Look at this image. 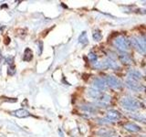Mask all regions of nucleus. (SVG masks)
<instances>
[{
	"mask_svg": "<svg viewBox=\"0 0 146 137\" xmlns=\"http://www.w3.org/2000/svg\"><path fill=\"white\" fill-rule=\"evenodd\" d=\"M113 45L115 46L116 49L119 51L122 52H128L130 47H131V42L126 37L124 36H118L113 39Z\"/></svg>",
	"mask_w": 146,
	"mask_h": 137,
	"instance_id": "4",
	"label": "nucleus"
},
{
	"mask_svg": "<svg viewBox=\"0 0 146 137\" xmlns=\"http://www.w3.org/2000/svg\"><path fill=\"white\" fill-rule=\"evenodd\" d=\"M128 115L131 119L132 120H134L136 122H141V123H144L146 124V117L141 115V114H138V113H128Z\"/></svg>",
	"mask_w": 146,
	"mask_h": 137,
	"instance_id": "16",
	"label": "nucleus"
},
{
	"mask_svg": "<svg viewBox=\"0 0 146 137\" xmlns=\"http://www.w3.org/2000/svg\"><path fill=\"white\" fill-rule=\"evenodd\" d=\"M145 106H146V102H145Z\"/></svg>",
	"mask_w": 146,
	"mask_h": 137,
	"instance_id": "28",
	"label": "nucleus"
},
{
	"mask_svg": "<svg viewBox=\"0 0 146 137\" xmlns=\"http://www.w3.org/2000/svg\"><path fill=\"white\" fill-rule=\"evenodd\" d=\"M83 112H89V113H96L98 111V108L96 105L94 104H83V105H80V107Z\"/></svg>",
	"mask_w": 146,
	"mask_h": 137,
	"instance_id": "15",
	"label": "nucleus"
},
{
	"mask_svg": "<svg viewBox=\"0 0 146 137\" xmlns=\"http://www.w3.org/2000/svg\"><path fill=\"white\" fill-rule=\"evenodd\" d=\"M38 44H39V50H38V52L40 55L41 53H42V50H43V43H42V41H39Z\"/></svg>",
	"mask_w": 146,
	"mask_h": 137,
	"instance_id": "25",
	"label": "nucleus"
},
{
	"mask_svg": "<svg viewBox=\"0 0 146 137\" xmlns=\"http://www.w3.org/2000/svg\"><path fill=\"white\" fill-rule=\"evenodd\" d=\"M120 102L121 107L128 112H135L141 108V104L139 100L131 96H125L121 98Z\"/></svg>",
	"mask_w": 146,
	"mask_h": 137,
	"instance_id": "2",
	"label": "nucleus"
},
{
	"mask_svg": "<svg viewBox=\"0 0 146 137\" xmlns=\"http://www.w3.org/2000/svg\"><path fill=\"white\" fill-rule=\"evenodd\" d=\"M105 80H106L107 86L110 87V88H111V89L121 90L123 87V83L121 82V80H119L118 78L115 76H112V75L107 76L106 78H105Z\"/></svg>",
	"mask_w": 146,
	"mask_h": 137,
	"instance_id": "7",
	"label": "nucleus"
},
{
	"mask_svg": "<svg viewBox=\"0 0 146 137\" xmlns=\"http://www.w3.org/2000/svg\"><path fill=\"white\" fill-rule=\"evenodd\" d=\"M96 122H97V123H99V124L100 125H107V124H111L112 122H111L110 120H108V119L105 117V118H98V119H96Z\"/></svg>",
	"mask_w": 146,
	"mask_h": 137,
	"instance_id": "20",
	"label": "nucleus"
},
{
	"mask_svg": "<svg viewBox=\"0 0 146 137\" xmlns=\"http://www.w3.org/2000/svg\"><path fill=\"white\" fill-rule=\"evenodd\" d=\"M92 39L95 41H100L102 39V33L99 29H96L92 32Z\"/></svg>",
	"mask_w": 146,
	"mask_h": 137,
	"instance_id": "19",
	"label": "nucleus"
},
{
	"mask_svg": "<svg viewBox=\"0 0 146 137\" xmlns=\"http://www.w3.org/2000/svg\"><path fill=\"white\" fill-rule=\"evenodd\" d=\"M140 39H141V41H143V43L144 45V47L146 49V36H141L140 37Z\"/></svg>",
	"mask_w": 146,
	"mask_h": 137,
	"instance_id": "26",
	"label": "nucleus"
},
{
	"mask_svg": "<svg viewBox=\"0 0 146 137\" xmlns=\"http://www.w3.org/2000/svg\"><path fill=\"white\" fill-rule=\"evenodd\" d=\"M121 117H122L121 113L120 112L116 111V110H110V111H108L106 113V118L112 122L120 121Z\"/></svg>",
	"mask_w": 146,
	"mask_h": 137,
	"instance_id": "11",
	"label": "nucleus"
},
{
	"mask_svg": "<svg viewBox=\"0 0 146 137\" xmlns=\"http://www.w3.org/2000/svg\"><path fill=\"white\" fill-rule=\"evenodd\" d=\"M118 58L120 59V61L122 64H124V65H131V64L133 63V59H132L131 56L128 52L119 51Z\"/></svg>",
	"mask_w": 146,
	"mask_h": 137,
	"instance_id": "10",
	"label": "nucleus"
},
{
	"mask_svg": "<svg viewBox=\"0 0 146 137\" xmlns=\"http://www.w3.org/2000/svg\"><path fill=\"white\" fill-rule=\"evenodd\" d=\"M2 59V52H1V49H0V61H1Z\"/></svg>",
	"mask_w": 146,
	"mask_h": 137,
	"instance_id": "27",
	"label": "nucleus"
},
{
	"mask_svg": "<svg viewBox=\"0 0 146 137\" xmlns=\"http://www.w3.org/2000/svg\"><path fill=\"white\" fill-rule=\"evenodd\" d=\"M96 135L99 137H115L117 132L113 129L110 128H100V129L96 131Z\"/></svg>",
	"mask_w": 146,
	"mask_h": 137,
	"instance_id": "9",
	"label": "nucleus"
},
{
	"mask_svg": "<svg viewBox=\"0 0 146 137\" xmlns=\"http://www.w3.org/2000/svg\"><path fill=\"white\" fill-rule=\"evenodd\" d=\"M88 57H89L90 61L92 64H94V65L98 62V56L94 52H90L89 55H88Z\"/></svg>",
	"mask_w": 146,
	"mask_h": 137,
	"instance_id": "21",
	"label": "nucleus"
},
{
	"mask_svg": "<svg viewBox=\"0 0 146 137\" xmlns=\"http://www.w3.org/2000/svg\"><path fill=\"white\" fill-rule=\"evenodd\" d=\"M131 46L134 48V49L141 55H146V49L143 43V41L140 39V37H132L130 39Z\"/></svg>",
	"mask_w": 146,
	"mask_h": 137,
	"instance_id": "5",
	"label": "nucleus"
},
{
	"mask_svg": "<svg viewBox=\"0 0 146 137\" xmlns=\"http://www.w3.org/2000/svg\"><path fill=\"white\" fill-rule=\"evenodd\" d=\"M124 83H125V86L128 89L132 90V91H134V92H141V91H144L146 90V88L144 87L143 84H141L139 81H136V80L126 79Z\"/></svg>",
	"mask_w": 146,
	"mask_h": 137,
	"instance_id": "6",
	"label": "nucleus"
},
{
	"mask_svg": "<svg viewBox=\"0 0 146 137\" xmlns=\"http://www.w3.org/2000/svg\"><path fill=\"white\" fill-rule=\"evenodd\" d=\"M7 62L9 64V66L13 65V62H14V57L13 56H8L7 58Z\"/></svg>",
	"mask_w": 146,
	"mask_h": 137,
	"instance_id": "23",
	"label": "nucleus"
},
{
	"mask_svg": "<svg viewBox=\"0 0 146 137\" xmlns=\"http://www.w3.org/2000/svg\"><path fill=\"white\" fill-rule=\"evenodd\" d=\"M3 99H4V100H7V102H17V99H16V98H5V97H3Z\"/></svg>",
	"mask_w": 146,
	"mask_h": 137,
	"instance_id": "24",
	"label": "nucleus"
},
{
	"mask_svg": "<svg viewBox=\"0 0 146 137\" xmlns=\"http://www.w3.org/2000/svg\"><path fill=\"white\" fill-rule=\"evenodd\" d=\"M79 43L82 44V45H87L89 43V39H88V35H87V32L83 31L81 32V34L79 37Z\"/></svg>",
	"mask_w": 146,
	"mask_h": 137,
	"instance_id": "18",
	"label": "nucleus"
},
{
	"mask_svg": "<svg viewBox=\"0 0 146 137\" xmlns=\"http://www.w3.org/2000/svg\"><path fill=\"white\" fill-rule=\"evenodd\" d=\"M94 68H97V70H120V65L116 61H113V59H110V58H105L102 59V61L97 62L94 65Z\"/></svg>",
	"mask_w": 146,
	"mask_h": 137,
	"instance_id": "3",
	"label": "nucleus"
},
{
	"mask_svg": "<svg viewBox=\"0 0 146 137\" xmlns=\"http://www.w3.org/2000/svg\"><path fill=\"white\" fill-rule=\"evenodd\" d=\"M33 59V51L29 49V48H27L24 51V56H23V61L29 62L30 61L31 59Z\"/></svg>",
	"mask_w": 146,
	"mask_h": 137,
	"instance_id": "17",
	"label": "nucleus"
},
{
	"mask_svg": "<svg viewBox=\"0 0 146 137\" xmlns=\"http://www.w3.org/2000/svg\"><path fill=\"white\" fill-rule=\"evenodd\" d=\"M11 115L16 116L17 118H27L30 115V113L29 111H27L26 109H18L16 110V111H13L10 112Z\"/></svg>",
	"mask_w": 146,
	"mask_h": 137,
	"instance_id": "14",
	"label": "nucleus"
},
{
	"mask_svg": "<svg viewBox=\"0 0 146 137\" xmlns=\"http://www.w3.org/2000/svg\"><path fill=\"white\" fill-rule=\"evenodd\" d=\"M127 79H130L132 80H136V81H141L143 79V75L141 74V72L137 70H131L127 74Z\"/></svg>",
	"mask_w": 146,
	"mask_h": 137,
	"instance_id": "12",
	"label": "nucleus"
},
{
	"mask_svg": "<svg viewBox=\"0 0 146 137\" xmlns=\"http://www.w3.org/2000/svg\"><path fill=\"white\" fill-rule=\"evenodd\" d=\"M92 87L94 89L100 90V91H104L106 90L108 88L107 83H106V80L105 78L102 77H96L92 80Z\"/></svg>",
	"mask_w": 146,
	"mask_h": 137,
	"instance_id": "8",
	"label": "nucleus"
},
{
	"mask_svg": "<svg viewBox=\"0 0 146 137\" xmlns=\"http://www.w3.org/2000/svg\"><path fill=\"white\" fill-rule=\"evenodd\" d=\"M15 73H16V67L14 65L9 66L8 67V70H7V74L9 76H13V75H15Z\"/></svg>",
	"mask_w": 146,
	"mask_h": 137,
	"instance_id": "22",
	"label": "nucleus"
},
{
	"mask_svg": "<svg viewBox=\"0 0 146 137\" xmlns=\"http://www.w3.org/2000/svg\"><path fill=\"white\" fill-rule=\"evenodd\" d=\"M123 128L125 130L131 132H143V128H141L140 125H138L135 122H126L124 125H123Z\"/></svg>",
	"mask_w": 146,
	"mask_h": 137,
	"instance_id": "13",
	"label": "nucleus"
},
{
	"mask_svg": "<svg viewBox=\"0 0 146 137\" xmlns=\"http://www.w3.org/2000/svg\"><path fill=\"white\" fill-rule=\"evenodd\" d=\"M88 96L90 98L95 100L96 106H102V107H108L111 100V97L108 93L104 92V91L98 90L94 88H90L87 91Z\"/></svg>",
	"mask_w": 146,
	"mask_h": 137,
	"instance_id": "1",
	"label": "nucleus"
}]
</instances>
